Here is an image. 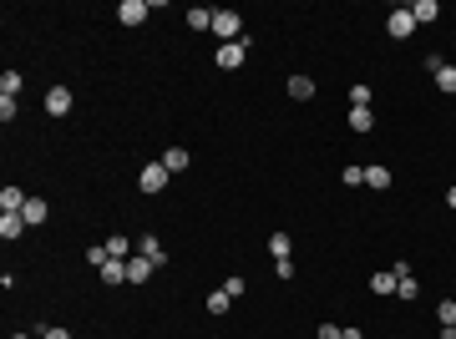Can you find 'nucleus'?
Wrapping results in <instances>:
<instances>
[{
  "mask_svg": "<svg viewBox=\"0 0 456 339\" xmlns=\"http://www.w3.org/2000/svg\"><path fill=\"white\" fill-rule=\"evenodd\" d=\"M213 36L228 46V41H244L249 31H244V16L239 11H213Z\"/></svg>",
  "mask_w": 456,
  "mask_h": 339,
  "instance_id": "1",
  "label": "nucleus"
},
{
  "mask_svg": "<svg viewBox=\"0 0 456 339\" xmlns=\"http://www.w3.org/2000/svg\"><path fill=\"white\" fill-rule=\"evenodd\" d=\"M269 253H274V263L289 258V253H294V238H289V233H274V238H269Z\"/></svg>",
  "mask_w": 456,
  "mask_h": 339,
  "instance_id": "19",
  "label": "nucleus"
},
{
  "mask_svg": "<svg viewBox=\"0 0 456 339\" xmlns=\"http://www.w3.org/2000/svg\"><path fill=\"white\" fill-rule=\"evenodd\" d=\"M188 26H193V31H213V11H208V6H193V11H188Z\"/></svg>",
  "mask_w": 456,
  "mask_h": 339,
  "instance_id": "20",
  "label": "nucleus"
},
{
  "mask_svg": "<svg viewBox=\"0 0 456 339\" xmlns=\"http://www.w3.org/2000/svg\"><path fill=\"white\" fill-rule=\"evenodd\" d=\"M86 258H91V268H101V263H106L111 253H106V243H101V248H86Z\"/></svg>",
  "mask_w": 456,
  "mask_h": 339,
  "instance_id": "30",
  "label": "nucleus"
},
{
  "mask_svg": "<svg viewBox=\"0 0 456 339\" xmlns=\"http://www.w3.org/2000/svg\"><path fill=\"white\" fill-rule=\"evenodd\" d=\"M152 273H157V268H152L147 258H127V284H147Z\"/></svg>",
  "mask_w": 456,
  "mask_h": 339,
  "instance_id": "16",
  "label": "nucleus"
},
{
  "mask_svg": "<svg viewBox=\"0 0 456 339\" xmlns=\"http://www.w3.org/2000/svg\"><path fill=\"white\" fill-rule=\"evenodd\" d=\"M228 304H234V299H228L223 289H213V294H208V314H228Z\"/></svg>",
  "mask_w": 456,
  "mask_h": 339,
  "instance_id": "23",
  "label": "nucleus"
},
{
  "mask_svg": "<svg viewBox=\"0 0 456 339\" xmlns=\"http://www.w3.org/2000/svg\"><path fill=\"white\" fill-rule=\"evenodd\" d=\"M147 11H152L147 0H122V6H117V21H122V26H142Z\"/></svg>",
  "mask_w": 456,
  "mask_h": 339,
  "instance_id": "6",
  "label": "nucleus"
},
{
  "mask_svg": "<svg viewBox=\"0 0 456 339\" xmlns=\"http://www.w3.org/2000/svg\"><path fill=\"white\" fill-rule=\"evenodd\" d=\"M319 339H339V329L334 324H319Z\"/></svg>",
  "mask_w": 456,
  "mask_h": 339,
  "instance_id": "32",
  "label": "nucleus"
},
{
  "mask_svg": "<svg viewBox=\"0 0 456 339\" xmlns=\"http://www.w3.org/2000/svg\"><path fill=\"white\" fill-rule=\"evenodd\" d=\"M395 284H401L395 268H375V273H370V294H395Z\"/></svg>",
  "mask_w": 456,
  "mask_h": 339,
  "instance_id": "12",
  "label": "nucleus"
},
{
  "mask_svg": "<svg viewBox=\"0 0 456 339\" xmlns=\"http://www.w3.org/2000/svg\"><path fill=\"white\" fill-rule=\"evenodd\" d=\"M96 273H101V284H106V289H117V284H127V258H106Z\"/></svg>",
  "mask_w": 456,
  "mask_h": 339,
  "instance_id": "7",
  "label": "nucleus"
},
{
  "mask_svg": "<svg viewBox=\"0 0 456 339\" xmlns=\"http://www.w3.org/2000/svg\"><path fill=\"white\" fill-rule=\"evenodd\" d=\"M244 289H249V284H244V278H239V273H234V278H228V284H223V294H228V299H239Z\"/></svg>",
  "mask_w": 456,
  "mask_h": 339,
  "instance_id": "29",
  "label": "nucleus"
},
{
  "mask_svg": "<svg viewBox=\"0 0 456 339\" xmlns=\"http://www.w3.org/2000/svg\"><path fill=\"white\" fill-rule=\"evenodd\" d=\"M66 111H71V91L66 86H51L46 91V117H66Z\"/></svg>",
  "mask_w": 456,
  "mask_h": 339,
  "instance_id": "8",
  "label": "nucleus"
},
{
  "mask_svg": "<svg viewBox=\"0 0 456 339\" xmlns=\"http://www.w3.org/2000/svg\"><path fill=\"white\" fill-rule=\"evenodd\" d=\"M390 183H395V178H390V167H380V162H370V167H365V188H375V193H385Z\"/></svg>",
  "mask_w": 456,
  "mask_h": 339,
  "instance_id": "13",
  "label": "nucleus"
},
{
  "mask_svg": "<svg viewBox=\"0 0 456 339\" xmlns=\"http://www.w3.org/2000/svg\"><path fill=\"white\" fill-rule=\"evenodd\" d=\"M106 253H111V258H127V253H132V238H122V233H111V238H106Z\"/></svg>",
  "mask_w": 456,
  "mask_h": 339,
  "instance_id": "21",
  "label": "nucleus"
},
{
  "mask_svg": "<svg viewBox=\"0 0 456 339\" xmlns=\"http://www.w3.org/2000/svg\"><path fill=\"white\" fill-rule=\"evenodd\" d=\"M26 228H31V223H26L21 213H0V238H6V243H16Z\"/></svg>",
  "mask_w": 456,
  "mask_h": 339,
  "instance_id": "9",
  "label": "nucleus"
},
{
  "mask_svg": "<svg viewBox=\"0 0 456 339\" xmlns=\"http://www.w3.org/2000/svg\"><path fill=\"white\" fill-rule=\"evenodd\" d=\"M289 96L294 101H309L314 96V76H289Z\"/></svg>",
  "mask_w": 456,
  "mask_h": 339,
  "instance_id": "18",
  "label": "nucleus"
},
{
  "mask_svg": "<svg viewBox=\"0 0 456 339\" xmlns=\"http://www.w3.org/2000/svg\"><path fill=\"white\" fill-rule=\"evenodd\" d=\"M436 319H441V329L456 324V299H441V304H436Z\"/></svg>",
  "mask_w": 456,
  "mask_h": 339,
  "instance_id": "24",
  "label": "nucleus"
},
{
  "mask_svg": "<svg viewBox=\"0 0 456 339\" xmlns=\"http://www.w3.org/2000/svg\"><path fill=\"white\" fill-rule=\"evenodd\" d=\"M167 178H173V173H167L162 162H147L142 173H137V188H142V193H162V188H167Z\"/></svg>",
  "mask_w": 456,
  "mask_h": 339,
  "instance_id": "5",
  "label": "nucleus"
},
{
  "mask_svg": "<svg viewBox=\"0 0 456 339\" xmlns=\"http://www.w3.org/2000/svg\"><path fill=\"white\" fill-rule=\"evenodd\" d=\"M41 339H71V329H61V324H51V329H41Z\"/></svg>",
  "mask_w": 456,
  "mask_h": 339,
  "instance_id": "31",
  "label": "nucleus"
},
{
  "mask_svg": "<svg viewBox=\"0 0 456 339\" xmlns=\"http://www.w3.org/2000/svg\"><path fill=\"white\" fill-rule=\"evenodd\" d=\"M436 86H441V91H451V96H456V66H441V71H436Z\"/></svg>",
  "mask_w": 456,
  "mask_h": 339,
  "instance_id": "25",
  "label": "nucleus"
},
{
  "mask_svg": "<svg viewBox=\"0 0 456 339\" xmlns=\"http://www.w3.org/2000/svg\"><path fill=\"white\" fill-rule=\"evenodd\" d=\"M157 162H162V167H167V173H183V167H188V162H193V157H188V147H167V152H162V157H157Z\"/></svg>",
  "mask_w": 456,
  "mask_h": 339,
  "instance_id": "14",
  "label": "nucleus"
},
{
  "mask_svg": "<svg viewBox=\"0 0 456 339\" xmlns=\"http://www.w3.org/2000/svg\"><path fill=\"white\" fill-rule=\"evenodd\" d=\"M411 31H416V16H411V6H401V11H390V16H385V36H390V41H406Z\"/></svg>",
  "mask_w": 456,
  "mask_h": 339,
  "instance_id": "3",
  "label": "nucleus"
},
{
  "mask_svg": "<svg viewBox=\"0 0 456 339\" xmlns=\"http://www.w3.org/2000/svg\"><path fill=\"white\" fill-rule=\"evenodd\" d=\"M21 218L31 223V228H36V223H51V203H46V198H31V203L21 208Z\"/></svg>",
  "mask_w": 456,
  "mask_h": 339,
  "instance_id": "11",
  "label": "nucleus"
},
{
  "mask_svg": "<svg viewBox=\"0 0 456 339\" xmlns=\"http://www.w3.org/2000/svg\"><path fill=\"white\" fill-rule=\"evenodd\" d=\"M370 101H375V91H370L365 81H355V86H350V106H370Z\"/></svg>",
  "mask_w": 456,
  "mask_h": 339,
  "instance_id": "22",
  "label": "nucleus"
},
{
  "mask_svg": "<svg viewBox=\"0 0 456 339\" xmlns=\"http://www.w3.org/2000/svg\"><path fill=\"white\" fill-rule=\"evenodd\" d=\"M339 339H365V334H360V329L350 324V329H339Z\"/></svg>",
  "mask_w": 456,
  "mask_h": 339,
  "instance_id": "33",
  "label": "nucleus"
},
{
  "mask_svg": "<svg viewBox=\"0 0 456 339\" xmlns=\"http://www.w3.org/2000/svg\"><path fill=\"white\" fill-rule=\"evenodd\" d=\"M16 111H21L16 96H0V122H16Z\"/></svg>",
  "mask_w": 456,
  "mask_h": 339,
  "instance_id": "27",
  "label": "nucleus"
},
{
  "mask_svg": "<svg viewBox=\"0 0 456 339\" xmlns=\"http://www.w3.org/2000/svg\"><path fill=\"white\" fill-rule=\"evenodd\" d=\"M441 339H456V324H446V329H441Z\"/></svg>",
  "mask_w": 456,
  "mask_h": 339,
  "instance_id": "34",
  "label": "nucleus"
},
{
  "mask_svg": "<svg viewBox=\"0 0 456 339\" xmlns=\"http://www.w3.org/2000/svg\"><path fill=\"white\" fill-rule=\"evenodd\" d=\"M446 208H456V188H446Z\"/></svg>",
  "mask_w": 456,
  "mask_h": 339,
  "instance_id": "35",
  "label": "nucleus"
},
{
  "mask_svg": "<svg viewBox=\"0 0 456 339\" xmlns=\"http://www.w3.org/2000/svg\"><path fill=\"white\" fill-rule=\"evenodd\" d=\"M137 253H142V258H147L152 268H167V263H173V258H167V248H162V238H157V233H142V238H137Z\"/></svg>",
  "mask_w": 456,
  "mask_h": 339,
  "instance_id": "4",
  "label": "nucleus"
},
{
  "mask_svg": "<svg viewBox=\"0 0 456 339\" xmlns=\"http://www.w3.org/2000/svg\"><path fill=\"white\" fill-rule=\"evenodd\" d=\"M350 132H375V111L370 106H350Z\"/></svg>",
  "mask_w": 456,
  "mask_h": 339,
  "instance_id": "15",
  "label": "nucleus"
},
{
  "mask_svg": "<svg viewBox=\"0 0 456 339\" xmlns=\"http://www.w3.org/2000/svg\"><path fill=\"white\" fill-rule=\"evenodd\" d=\"M21 91V71H6V76H0V96H16Z\"/></svg>",
  "mask_w": 456,
  "mask_h": 339,
  "instance_id": "26",
  "label": "nucleus"
},
{
  "mask_svg": "<svg viewBox=\"0 0 456 339\" xmlns=\"http://www.w3.org/2000/svg\"><path fill=\"white\" fill-rule=\"evenodd\" d=\"M411 16H416V26H431V21L441 16V6H436V0H416V6H411Z\"/></svg>",
  "mask_w": 456,
  "mask_h": 339,
  "instance_id": "17",
  "label": "nucleus"
},
{
  "mask_svg": "<svg viewBox=\"0 0 456 339\" xmlns=\"http://www.w3.org/2000/svg\"><path fill=\"white\" fill-rule=\"evenodd\" d=\"M244 56H249V36L218 46V51H213V66H218V71H239V66H244Z\"/></svg>",
  "mask_w": 456,
  "mask_h": 339,
  "instance_id": "2",
  "label": "nucleus"
},
{
  "mask_svg": "<svg viewBox=\"0 0 456 339\" xmlns=\"http://www.w3.org/2000/svg\"><path fill=\"white\" fill-rule=\"evenodd\" d=\"M26 203H31V198H26L16 183H6V188H0V213H21Z\"/></svg>",
  "mask_w": 456,
  "mask_h": 339,
  "instance_id": "10",
  "label": "nucleus"
},
{
  "mask_svg": "<svg viewBox=\"0 0 456 339\" xmlns=\"http://www.w3.org/2000/svg\"><path fill=\"white\" fill-rule=\"evenodd\" d=\"M339 183H345V188H360V183H365V167H345V173H339Z\"/></svg>",
  "mask_w": 456,
  "mask_h": 339,
  "instance_id": "28",
  "label": "nucleus"
}]
</instances>
